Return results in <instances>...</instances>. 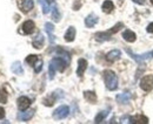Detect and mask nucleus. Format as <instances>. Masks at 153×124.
<instances>
[{"mask_svg":"<svg viewBox=\"0 0 153 124\" xmlns=\"http://www.w3.org/2000/svg\"><path fill=\"white\" fill-rule=\"evenodd\" d=\"M104 80L106 88L108 90H115L118 88V77L115 75L114 71L112 70H105L104 71Z\"/></svg>","mask_w":153,"mask_h":124,"instance_id":"1","label":"nucleus"},{"mask_svg":"<svg viewBox=\"0 0 153 124\" xmlns=\"http://www.w3.org/2000/svg\"><path fill=\"white\" fill-rule=\"evenodd\" d=\"M124 27V23L123 22H119V23H117L113 28H111V29H108V31H106V32H99V33H97L96 34V40L98 41H106V40H110L112 35L117 33V32H119L121 28Z\"/></svg>","mask_w":153,"mask_h":124,"instance_id":"2","label":"nucleus"},{"mask_svg":"<svg viewBox=\"0 0 153 124\" xmlns=\"http://www.w3.org/2000/svg\"><path fill=\"white\" fill-rule=\"evenodd\" d=\"M126 52L127 54L133 59L135 60L139 65H141V63H144V61H146V60H150V59H152L153 57V52H150V53H145V54H141V55H137V54H134L131 49H126Z\"/></svg>","mask_w":153,"mask_h":124,"instance_id":"3","label":"nucleus"},{"mask_svg":"<svg viewBox=\"0 0 153 124\" xmlns=\"http://www.w3.org/2000/svg\"><path fill=\"white\" fill-rule=\"evenodd\" d=\"M70 114V108L67 106H60L59 108H57L53 112V117L56 120H64Z\"/></svg>","mask_w":153,"mask_h":124,"instance_id":"4","label":"nucleus"},{"mask_svg":"<svg viewBox=\"0 0 153 124\" xmlns=\"http://www.w3.org/2000/svg\"><path fill=\"white\" fill-rule=\"evenodd\" d=\"M140 88L145 91H150L153 88V75H146L140 81Z\"/></svg>","mask_w":153,"mask_h":124,"instance_id":"5","label":"nucleus"},{"mask_svg":"<svg viewBox=\"0 0 153 124\" xmlns=\"http://www.w3.org/2000/svg\"><path fill=\"white\" fill-rule=\"evenodd\" d=\"M51 63L53 65V67L56 68V70H59V71H64L65 70V68L67 67V63H66L60 56H57V57L52 59Z\"/></svg>","mask_w":153,"mask_h":124,"instance_id":"6","label":"nucleus"},{"mask_svg":"<svg viewBox=\"0 0 153 124\" xmlns=\"http://www.w3.org/2000/svg\"><path fill=\"white\" fill-rule=\"evenodd\" d=\"M34 116V110H21L19 114H18V120L20 122H28L32 117Z\"/></svg>","mask_w":153,"mask_h":124,"instance_id":"7","label":"nucleus"},{"mask_svg":"<svg viewBox=\"0 0 153 124\" xmlns=\"http://www.w3.org/2000/svg\"><path fill=\"white\" fill-rule=\"evenodd\" d=\"M34 27H36L34 22L32 20H27L22 23V32L25 34H32L34 32Z\"/></svg>","mask_w":153,"mask_h":124,"instance_id":"8","label":"nucleus"},{"mask_svg":"<svg viewBox=\"0 0 153 124\" xmlns=\"http://www.w3.org/2000/svg\"><path fill=\"white\" fill-rule=\"evenodd\" d=\"M18 108H19L20 110H26L28 106H31V100L28 98V97H26V96H21L18 98Z\"/></svg>","mask_w":153,"mask_h":124,"instance_id":"9","label":"nucleus"},{"mask_svg":"<svg viewBox=\"0 0 153 124\" xmlns=\"http://www.w3.org/2000/svg\"><path fill=\"white\" fill-rule=\"evenodd\" d=\"M87 68V61L85 59H79L78 61V69H76V74L79 77H81L84 75V73Z\"/></svg>","mask_w":153,"mask_h":124,"instance_id":"10","label":"nucleus"},{"mask_svg":"<svg viewBox=\"0 0 153 124\" xmlns=\"http://www.w3.org/2000/svg\"><path fill=\"white\" fill-rule=\"evenodd\" d=\"M120 56H121V52L118 51V49H113V51H111V52L107 53L106 60H107L108 62H114V61L120 59Z\"/></svg>","mask_w":153,"mask_h":124,"instance_id":"11","label":"nucleus"},{"mask_svg":"<svg viewBox=\"0 0 153 124\" xmlns=\"http://www.w3.org/2000/svg\"><path fill=\"white\" fill-rule=\"evenodd\" d=\"M128 123H135V124H147L149 123V118L140 115V116H133L128 118Z\"/></svg>","mask_w":153,"mask_h":124,"instance_id":"12","label":"nucleus"},{"mask_svg":"<svg viewBox=\"0 0 153 124\" xmlns=\"http://www.w3.org/2000/svg\"><path fill=\"white\" fill-rule=\"evenodd\" d=\"M44 41H45V39H44V35L41 34V33H38L37 36L33 39V47L34 48H37V49H41L42 48V46H44Z\"/></svg>","mask_w":153,"mask_h":124,"instance_id":"13","label":"nucleus"},{"mask_svg":"<svg viewBox=\"0 0 153 124\" xmlns=\"http://www.w3.org/2000/svg\"><path fill=\"white\" fill-rule=\"evenodd\" d=\"M130 100H131V94L130 92H123V94L117 95V101L120 104H127L130 102Z\"/></svg>","mask_w":153,"mask_h":124,"instance_id":"14","label":"nucleus"},{"mask_svg":"<svg viewBox=\"0 0 153 124\" xmlns=\"http://www.w3.org/2000/svg\"><path fill=\"white\" fill-rule=\"evenodd\" d=\"M97 23H98V17L96 14H90V15H87V18L85 19V25L88 28L94 27Z\"/></svg>","mask_w":153,"mask_h":124,"instance_id":"15","label":"nucleus"},{"mask_svg":"<svg viewBox=\"0 0 153 124\" xmlns=\"http://www.w3.org/2000/svg\"><path fill=\"white\" fill-rule=\"evenodd\" d=\"M45 31L47 32V34L50 36V42L51 43H54V35H53V31H54V26L51 23V22H46L45 23Z\"/></svg>","mask_w":153,"mask_h":124,"instance_id":"16","label":"nucleus"},{"mask_svg":"<svg viewBox=\"0 0 153 124\" xmlns=\"http://www.w3.org/2000/svg\"><path fill=\"white\" fill-rule=\"evenodd\" d=\"M123 37H124V40L127 41V42H134V41L137 40L135 33L132 32V31H130V29H126V31L123 33Z\"/></svg>","mask_w":153,"mask_h":124,"instance_id":"17","label":"nucleus"},{"mask_svg":"<svg viewBox=\"0 0 153 124\" xmlns=\"http://www.w3.org/2000/svg\"><path fill=\"white\" fill-rule=\"evenodd\" d=\"M76 39V28L74 27H68V29L65 33V40L67 42H72Z\"/></svg>","mask_w":153,"mask_h":124,"instance_id":"18","label":"nucleus"},{"mask_svg":"<svg viewBox=\"0 0 153 124\" xmlns=\"http://www.w3.org/2000/svg\"><path fill=\"white\" fill-rule=\"evenodd\" d=\"M58 52V55L67 63V66L70 65V62H71V55H70V53H67L66 51H64V49H61V48H59L57 51Z\"/></svg>","mask_w":153,"mask_h":124,"instance_id":"19","label":"nucleus"},{"mask_svg":"<svg viewBox=\"0 0 153 124\" xmlns=\"http://www.w3.org/2000/svg\"><path fill=\"white\" fill-rule=\"evenodd\" d=\"M102 11H104V13H111L112 11H113V8H114V5H113V2L111 1V0H106V1H104V4H102Z\"/></svg>","mask_w":153,"mask_h":124,"instance_id":"20","label":"nucleus"},{"mask_svg":"<svg viewBox=\"0 0 153 124\" xmlns=\"http://www.w3.org/2000/svg\"><path fill=\"white\" fill-rule=\"evenodd\" d=\"M11 69H12V71H13L14 74H17V75H22V74H24L22 66H21V63H20L19 61H16V62L12 65Z\"/></svg>","mask_w":153,"mask_h":124,"instance_id":"21","label":"nucleus"},{"mask_svg":"<svg viewBox=\"0 0 153 124\" xmlns=\"http://www.w3.org/2000/svg\"><path fill=\"white\" fill-rule=\"evenodd\" d=\"M50 1H52V0H39L40 5H41V7H42V13H44V14H47V13L50 12V10H51Z\"/></svg>","mask_w":153,"mask_h":124,"instance_id":"22","label":"nucleus"},{"mask_svg":"<svg viewBox=\"0 0 153 124\" xmlns=\"http://www.w3.org/2000/svg\"><path fill=\"white\" fill-rule=\"evenodd\" d=\"M84 96H85V98H86L88 102H91V103H96L97 102V95L94 91H85V92H84Z\"/></svg>","mask_w":153,"mask_h":124,"instance_id":"23","label":"nucleus"},{"mask_svg":"<svg viewBox=\"0 0 153 124\" xmlns=\"http://www.w3.org/2000/svg\"><path fill=\"white\" fill-rule=\"evenodd\" d=\"M33 0H24L22 1V5H21V7H22V11L24 12H30L32 8H33Z\"/></svg>","mask_w":153,"mask_h":124,"instance_id":"24","label":"nucleus"},{"mask_svg":"<svg viewBox=\"0 0 153 124\" xmlns=\"http://www.w3.org/2000/svg\"><path fill=\"white\" fill-rule=\"evenodd\" d=\"M57 94L56 92H53L51 96H48L47 98H45L44 100V104L45 106H53L54 103H56V100H57V96H56Z\"/></svg>","mask_w":153,"mask_h":124,"instance_id":"25","label":"nucleus"},{"mask_svg":"<svg viewBox=\"0 0 153 124\" xmlns=\"http://www.w3.org/2000/svg\"><path fill=\"white\" fill-rule=\"evenodd\" d=\"M107 115H108V111H107V110H104V111L99 112V114L96 116L94 122H96V123H100V122H102V121L106 118V116H107Z\"/></svg>","mask_w":153,"mask_h":124,"instance_id":"26","label":"nucleus"},{"mask_svg":"<svg viewBox=\"0 0 153 124\" xmlns=\"http://www.w3.org/2000/svg\"><path fill=\"white\" fill-rule=\"evenodd\" d=\"M52 18L56 22L60 21V12H59L58 6H56V5H53V7H52Z\"/></svg>","mask_w":153,"mask_h":124,"instance_id":"27","label":"nucleus"},{"mask_svg":"<svg viewBox=\"0 0 153 124\" xmlns=\"http://www.w3.org/2000/svg\"><path fill=\"white\" fill-rule=\"evenodd\" d=\"M38 56L37 55H28L26 59H25V61H26V63L27 65H30V66H34L36 65V62L38 61Z\"/></svg>","mask_w":153,"mask_h":124,"instance_id":"28","label":"nucleus"},{"mask_svg":"<svg viewBox=\"0 0 153 124\" xmlns=\"http://www.w3.org/2000/svg\"><path fill=\"white\" fill-rule=\"evenodd\" d=\"M7 102V94L5 90H0V103H6Z\"/></svg>","mask_w":153,"mask_h":124,"instance_id":"29","label":"nucleus"},{"mask_svg":"<svg viewBox=\"0 0 153 124\" xmlns=\"http://www.w3.org/2000/svg\"><path fill=\"white\" fill-rule=\"evenodd\" d=\"M41 68H42V61H41V60H38V61L36 62V65H34V71H36V73H39V71L41 70Z\"/></svg>","mask_w":153,"mask_h":124,"instance_id":"30","label":"nucleus"},{"mask_svg":"<svg viewBox=\"0 0 153 124\" xmlns=\"http://www.w3.org/2000/svg\"><path fill=\"white\" fill-rule=\"evenodd\" d=\"M48 70H50V79L53 80V79H54V75H56V68L53 67L52 63H50V68H48Z\"/></svg>","mask_w":153,"mask_h":124,"instance_id":"31","label":"nucleus"},{"mask_svg":"<svg viewBox=\"0 0 153 124\" xmlns=\"http://www.w3.org/2000/svg\"><path fill=\"white\" fill-rule=\"evenodd\" d=\"M146 29H147V32H149V33H153V22H151V23L147 26V28H146Z\"/></svg>","mask_w":153,"mask_h":124,"instance_id":"32","label":"nucleus"},{"mask_svg":"<svg viewBox=\"0 0 153 124\" xmlns=\"http://www.w3.org/2000/svg\"><path fill=\"white\" fill-rule=\"evenodd\" d=\"M4 117H5V110H4L2 106H0V120L4 118Z\"/></svg>","mask_w":153,"mask_h":124,"instance_id":"33","label":"nucleus"},{"mask_svg":"<svg viewBox=\"0 0 153 124\" xmlns=\"http://www.w3.org/2000/svg\"><path fill=\"white\" fill-rule=\"evenodd\" d=\"M132 1H134V2H137V4H140V5L145 2V0H132Z\"/></svg>","mask_w":153,"mask_h":124,"instance_id":"34","label":"nucleus"},{"mask_svg":"<svg viewBox=\"0 0 153 124\" xmlns=\"http://www.w3.org/2000/svg\"><path fill=\"white\" fill-rule=\"evenodd\" d=\"M151 2H152V4H153V0H151Z\"/></svg>","mask_w":153,"mask_h":124,"instance_id":"35","label":"nucleus"}]
</instances>
